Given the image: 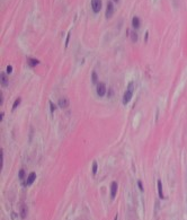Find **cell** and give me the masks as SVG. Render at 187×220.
<instances>
[{
  "label": "cell",
  "mask_w": 187,
  "mask_h": 220,
  "mask_svg": "<svg viewBox=\"0 0 187 220\" xmlns=\"http://www.w3.org/2000/svg\"><path fill=\"white\" fill-rule=\"evenodd\" d=\"M131 37L133 42H136V38H138V35H136L135 32H131Z\"/></svg>",
  "instance_id": "cell-18"
},
{
  "label": "cell",
  "mask_w": 187,
  "mask_h": 220,
  "mask_svg": "<svg viewBox=\"0 0 187 220\" xmlns=\"http://www.w3.org/2000/svg\"><path fill=\"white\" fill-rule=\"evenodd\" d=\"M158 194H159V198H160V199H165V195H163V192H162L161 181H158Z\"/></svg>",
  "instance_id": "cell-9"
},
{
  "label": "cell",
  "mask_w": 187,
  "mask_h": 220,
  "mask_svg": "<svg viewBox=\"0 0 187 220\" xmlns=\"http://www.w3.org/2000/svg\"><path fill=\"white\" fill-rule=\"evenodd\" d=\"M3 166V152L2 150H0V168H2Z\"/></svg>",
  "instance_id": "cell-14"
},
{
  "label": "cell",
  "mask_w": 187,
  "mask_h": 220,
  "mask_svg": "<svg viewBox=\"0 0 187 220\" xmlns=\"http://www.w3.org/2000/svg\"><path fill=\"white\" fill-rule=\"evenodd\" d=\"M97 168H98V165H97L96 162L93 163V174L94 175H96L97 174Z\"/></svg>",
  "instance_id": "cell-13"
},
{
  "label": "cell",
  "mask_w": 187,
  "mask_h": 220,
  "mask_svg": "<svg viewBox=\"0 0 187 220\" xmlns=\"http://www.w3.org/2000/svg\"><path fill=\"white\" fill-rule=\"evenodd\" d=\"M116 193H117V183L113 182L112 185H110V198L114 199L115 196H116Z\"/></svg>",
  "instance_id": "cell-5"
},
{
  "label": "cell",
  "mask_w": 187,
  "mask_h": 220,
  "mask_svg": "<svg viewBox=\"0 0 187 220\" xmlns=\"http://www.w3.org/2000/svg\"><path fill=\"white\" fill-rule=\"evenodd\" d=\"M132 96H133V89L128 88L125 93H124V96H123V104H124V105H126L128 102L131 101Z\"/></svg>",
  "instance_id": "cell-2"
},
{
  "label": "cell",
  "mask_w": 187,
  "mask_h": 220,
  "mask_svg": "<svg viewBox=\"0 0 187 220\" xmlns=\"http://www.w3.org/2000/svg\"><path fill=\"white\" fill-rule=\"evenodd\" d=\"M20 102H21L20 98H17L16 101H15V103H14V105H13V110H16V107L20 104Z\"/></svg>",
  "instance_id": "cell-15"
},
{
  "label": "cell",
  "mask_w": 187,
  "mask_h": 220,
  "mask_svg": "<svg viewBox=\"0 0 187 220\" xmlns=\"http://www.w3.org/2000/svg\"><path fill=\"white\" fill-rule=\"evenodd\" d=\"M27 212H28V209H27L26 205H21L20 208V218L21 219H25V218L27 217Z\"/></svg>",
  "instance_id": "cell-7"
},
{
  "label": "cell",
  "mask_w": 187,
  "mask_h": 220,
  "mask_svg": "<svg viewBox=\"0 0 187 220\" xmlns=\"http://www.w3.org/2000/svg\"><path fill=\"white\" fill-rule=\"evenodd\" d=\"M138 186H139L140 191L143 192V185H142V182H141V181H139V182H138Z\"/></svg>",
  "instance_id": "cell-19"
},
{
  "label": "cell",
  "mask_w": 187,
  "mask_h": 220,
  "mask_svg": "<svg viewBox=\"0 0 187 220\" xmlns=\"http://www.w3.org/2000/svg\"><path fill=\"white\" fill-rule=\"evenodd\" d=\"M140 25H141V23H140L139 17H133V19H132V26L134 28H139Z\"/></svg>",
  "instance_id": "cell-10"
},
{
  "label": "cell",
  "mask_w": 187,
  "mask_h": 220,
  "mask_svg": "<svg viewBox=\"0 0 187 220\" xmlns=\"http://www.w3.org/2000/svg\"><path fill=\"white\" fill-rule=\"evenodd\" d=\"M19 178H20V180H24L25 178V170L24 169H20L19 170Z\"/></svg>",
  "instance_id": "cell-17"
},
{
  "label": "cell",
  "mask_w": 187,
  "mask_h": 220,
  "mask_svg": "<svg viewBox=\"0 0 187 220\" xmlns=\"http://www.w3.org/2000/svg\"><path fill=\"white\" fill-rule=\"evenodd\" d=\"M35 180H36V174L33 172V173H31L30 176H28V178H27L26 184H27V185H32V184L35 182Z\"/></svg>",
  "instance_id": "cell-6"
},
{
  "label": "cell",
  "mask_w": 187,
  "mask_h": 220,
  "mask_svg": "<svg viewBox=\"0 0 187 220\" xmlns=\"http://www.w3.org/2000/svg\"><path fill=\"white\" fill-rule=\"evenodd\" d=\"M91 80H93L94 84H98V82H97V73L96 72H93V74H91Z\"/></svg>",
  "instance_id": "cell-16"
},
{
  "label": "cell",
  "mask_w": 187,
  "mask_h": 220,
  "mask_svg": "<svg viewBox=\"0 0 187 220\" xmlns=\"http://www.w3.org/2000/svg\"><path fill=\"white\" fill-rule=\"evenodd\" d=\"M113 13H114V6L112 2L107 3V9H106V18H110L113 16Z\"/></svg>",
  "instance_id": "cell-4"
},
{
  "label": "cell",
  "mask_w": 187,
  "mask_h": 220,
  "mask_svg": "<svg viewBox=\"0 0 187 220\" xmlns=\"http://www.w3.org/2000/svg\"><path fill=\"white\" fill-rule=\"evenodd\" d=\"M1 85H2V86H7V85H8L7 77H6V74H3V73H1Z\"/></svg>",
  "instance_id": "cell-12"
},
{
  "label": "cell",
  "mask_w": 187,
  "mask_h": 220,
  "mask_svg": "<svg viewBox=\"0 0 187 220\" xmlns=\"http://www.w3.org/2000/svg\"><path fill=\"white\" fill-rule=\"evenodd\" d=\"M59 106L61 109H67L68 106H69V101L65 99V98H61L59 101Z\"/></svg>",
  "instance_id": "cell-8"
},
{
  "label": "cell",
  "mask_w": 187,
  "mask_h": 220,
  "mask_svg": "<svg viewBox=\"0 0 187 220\" xmlns=\"http://www.w3.org/2000/svg\"><path fill=\"white\" fill-rule=\"evenodd\" d=\"M97 94L100 97H103L106 94V86H105L104 82H98L97 84Z\"/></svg>",
  "instance_id": "cell-3"
},
{
  "label": "cell",
  "mask_w": 187,
  "mask_h": 220,
  "mask_svg": "<svg viewBox=\"0 0 187 220\" xmlns=\"http://www.w3.org/2000/svg\"><path fill=\"white\" fill-rule=\"evenodd\" d=\"M27 61H28V64H30V66H32V67L37 66V64L40 63V61H38V60H36V59H33V58H30L28 60H27Z\"/></svg>",
  "instance_id": "cell-11"
},
{
  "label": "cell",
  "mask_w": 187,
  "mask_h": 220,
  "mask_svg": "<svg viewBox=\"0 0 187 220\" xmlns=\"http://www.w3.org/2000/svg\"><path fill=\"white\" fill-rule=\"evenodd\" d=\"M114 220H117V216H115V219Z\"/></svg>",
  "instance_id": "cell-23"
},
{
  "label": "cell",
  "mask_w": 187,
  "mask_h": 220,
  "mask_svg": "<svg viewBox=\"0 0 187 220\" xmlns=\"http://www.w3.org/2000/svg\"><path fill=\"white\" fill-rule=\"evenodd\" d=\"M11 71H13V68H11V66H8V67H7V73H10Z\"/></svg>",
  "instance_id": "cell-21"
},
{
  "label": "cell",
  "mask_w": 187,
  "mask_h": 220,
  "mask_svg": "<svg viewBox=\"0 0 187 220\" xmlns=\"http://www.w3.org/2000/svg\"><path fill=\"white\" fill-rule=\"evenodd\" d=\"M70 36H71V33L69 32V34H68V37H67V41H65V48H67L68 44H69V38H70Z\"/></svg>",
  "instance_id": "cell-20"
},
{
  "label": "cell",
  "mask_w": 187,
  "mask_h": 220,
  "mask_svg": "<svg viewBox=\"0 0 187 220\" xmlns=\"http://www.w3.org/2000/svg\"><path fill=\"white\" fill-rule=\"evenodd\" d=\"M118 1H120V0H114V2H118Z\"/></svg>",
  "instance_id": "cell-22"
},
{
  "label": "cell",
  "mask_w": 187,
  "mask_h": 220,
  "mask_svg": "<svg viewBox=\"0 0 187 220\" xmlns=\"http://www.w3.org/2000/svg\"><path fill=\"white\" fill-rule=\"evenodd\" d=\"M91 8L95 14H98L102 9V0H91Z\"/></svg>",
  "instance_id": "cell-1"
}]
</instances>
